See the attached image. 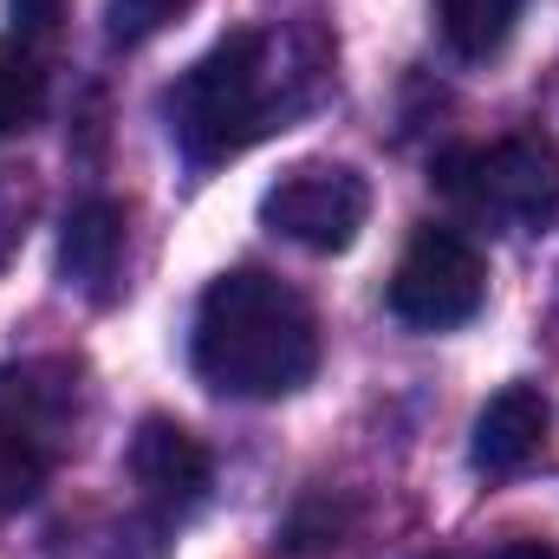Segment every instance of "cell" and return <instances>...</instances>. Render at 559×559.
Instances as JSON below:
<instances>
[{
  "label": "cell",
  "instance_id": "cell-14",
  "mask_svg": "<svg viewBox=\"0 0 559 559\" xmlns=\"http://www.w3.org/2000/svg\"><path fill=\"white\" fill-rule=\"evenodd\" d=\"M7 13H13V26H20V39H46V33L59 26V13H66V0H7Z\"/></svg>",
  "mask_w": 559,
  "mask_h": 559
},
{
  "label": "cell",
  "instance_id": "cell-4",
  "mask_svg": "<svg viewBox=\"0 0 559 559\" xmlns=\"http://www.w3.org/2000/svg\"><path fill=\"white\" fill-rule=\"evenodd\" d=\"M488 299V261L468 235L455 228H417L397 274H391V312L417 332H449V325H468Z\"/></svg>",
  "mask_w": 559,
  "mask_h": 559
},
{
  "label": "cell",
  "instance_id": "cell-2",
  "mask_svg": "<svg viewBox=\"0 0 559 559\" xmlns=\"http://www.w3.org/2000/svg\"><path fill=\"white\" fill-rule=\"evenodd\" d=\"M189 358L209 391L241 404H274L319 371V319L286 280L235 267L202 293Z\"/></svg>",
  "mask_w": 559,
  "mask_h": 559
},
{
  "label": "cell",
  "instance_id": "cell-13",
  "mask_svg": "<svg viewBox=\"0 0 559 559\" xmlns=\"http://www.w3.org/2000/svg\"><path fill=\"white\" fill-rule=\"evenodd\" d=\"M189 7L195 0H105V33H111V46H143L163 26H176Z\"/></svg>",
  "mask_w": 559,
  "mask_h": 559
},
{
  "label": "cell",
  "instance_id": "cell-6",
  "mask_svg": "<svg viewBox=\"0 0 559 559\" xmlns=\"http://www.w3.org/2000/svg\"><path fill=\"white\" fill-rule=\"evenodd\" d=\"M85 423V371L72 358H20L0 365V429L33 442L46 462H59L79 442Z\"/></svg>",
  "mask_w": 559,
  "mask_h": 559
},
{
  "label": "cell",
  "instance_id": "cell-11",
  "mask_svg": "<svg viewBox=\"0 0 559 559\" xmlns=\"http://www.w3.org/2000/svg\"><path fill=\"white\" fill-rule=\"evenodd\" d=\"M46 111V72L26 46H0V138L39 124Z\"/></svg>",
  "mask_w": 559,
  "mask_h": 559
},
{
  "label": "cell",
  "instance_id": "cell-10",
  "mask_svg": "<svg viewBox=\"0 0 559 559\" xmlns=\"http://www.w3.org/2000/svg\"><path fill=\"white\" fill-rule=\"evenodd\" d=\"M521 13H527V0H436V26H442L449 52H462V59H495L514 39Z\"/></svg>",
  "mask_w": 559,
  "mask_h": 559
},
{
  "label": "cell",
  "instance_id": "cell-15",
  "mask_svg": "<svg viewBox=\"0 0 559 559\" xmlns=\"http://www.w3.org/2000/svg\"><path fill=\"white\" fill-rule=\"evenodd\" d=\"M429 559H559L554 540H508L495 554H429Z\"/></svg>",
  "mask_w": 559,
  "mask_h": 559
},
{
  "label": "cell",
  "instance_id": "cell-8",
  "mask_svg": "<svg viewBox=\"0 0 559 559\" xmlns=\"http://www.w3.org/2000/svg\"><path fill=\"white\" fill-rule=\"evenodd\" d=\"M547 429H554V404L540 397V384H508L475 417L468 455H475L481 475H514V468H527L547 449Z\"/></svg>",
  "mask_w": 559,
  "mask_h": 559
},
{
  "label": "cell",
  "instance_id": "cell-9",
  "mask_svg": "<svg viewBox=\"0 0 559 559\" xmlns=\"http://www.w3.org/2000/svg\"><path fill=\"white\" fill-rule=\"evenodd\" d=\"M59 274H66V286H79L98 306L118 299V274H124V209L118 202L72 209V222L59 235Z\"/></svg>",
  "mask_w": 559,
  "mask_h": 559
},
{
  "label": "cell",
  "instance_id": "cell-1",
  "mask_svg": "<svg viewBox=\"0 0 559 559\" xmlns=\"http://www.w3.org/2000/svg\"><path fill=\"white\" fill-rule=\"evenodd\" d=\"M332 72V52L312 26H248L209 46L163 98L169 138L195 169L235 163L241 150L299 118Z\"/></svg>",
  "mask_w": 559,
  "mask_h": 559
},
{
  "label": "cell",
  "instance_id": "cell-7",
  "mask_svg": "<svg viewBox=\"0 0 559 559\" xmlns=\"http://www.w3.org/2000/svg\"><path fill=\"white\" fill-rule=\"evenodd\" d=\"M131 481H138L143 508L169 527L209 501L215 468H209V449L176 417H143L138 436H131Z\"/></svg>",
  "mask_w": 559,
  "mask_h": 559
},
{
  "label": "cell",
  "instance_id": "cell-3",
  "mask_svg": "<svg viewBox=\"0 0 559 559\" xmlns=\"http://www.w3.org/2000/svg\"><path fill=\"white\" fill-rule=\"evenodd\" d=\"M436 189L481 228L508 235H554L559 228V143L547 131L449 150L436 163Z\"/></svg>",
  "mask_w": 559,
  "mask_h": 559
},
{
  "label": "cell",
  "instance_id": "cell-12",
  "mask_svg": "<svg viewBox=\"0 0 559 559\" xmlns=\"http://www.w3.org/2000/svg\"><path fill=\"white\" fill-rule=\"evenodd\" d=\"M46 475H52V462H46L33 442H20V436L0 429V527L46 488Z\"/></svg>",
  "mask_w": 559,
  "mask_h": 559
},
{
  "label": "cell",
  "instance_id": "cell-5",
  "mask_svg": "<svg viewBox=\"0 0 559 559\" xmlns=\"http://www.w3.org/2000/svg\"><path fill=\"white\" fill-rule=\"evenodd\" d=\"M371 215V182L352 163H293L261 195V222L312 254H345Z\"/></svg>",
  "mask_w": 559,
  "mask_h": 559
}]
</instances>
